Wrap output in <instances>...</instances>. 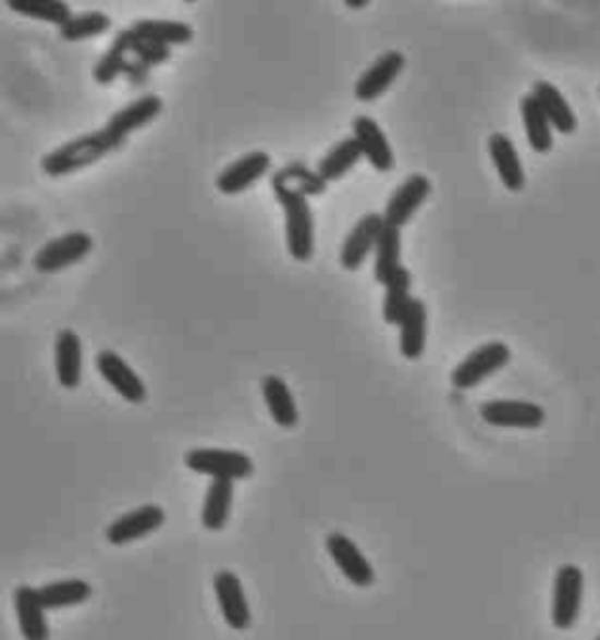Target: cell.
I'll return each mask as SVG.
<instances>
[{
	"label": "cell",
	"mask_w": 600,
	"mask_h": 640,
	"mask_svg": "<svg viewBox=\"0 0 600 640\" xmlns=\"http://www.w3.org/2000/svg\"><path fill=\"white\" fill-rule=\"evenodd\" d=\"M352 132H355V141L362 148V156L371 162L380 174H388L394 170L392 146L374 118L357 115L352 120Z\"/></svg>",
	"instance_id": "17"
},
{
	"label": "cell",
	"mask_w": 600,
	"mask_h": 640,
	"mask_svg": "<svg viewBox=\"0 0 600 640\" xmlns=\"http://www.w3.org/2000/svg\"><path fill=\"white\" fill-rule=\"evenodd\" d=\"M488 152L490 160L495 164L500 174V181L510 193H521L526 188V174H523V164L518 158V150L512 144L510 136L504 134H492L488 139Z\"/></svg>",
	"instance_id": "18"
},
{
	"label": "cell",
	"mask_w": 600,
	"mask_h": 640,
	"mask_svg": "<svg viewBox=\"0 0 600 640\" xmlns=\"http://www.w3.org/2000/svg\"><path fill=\"white\" fill-rule=\"evenodd\" d=\"M272 183H280L301 195H321L327 193V181L317 172H310L303 164H289L286 170H280L272 176Z\"/></svg>",
	"instance_id": "34"
},
{
	"label": "cell",
	"mask_w": 600,
	"mask_h": 640,
	"mask_svg": "<svg viewBox=\"0 0 600 640\" xmlns=\"http://www.w3.org/2000/svg\"><path fill=\"white\" fill-rule=\"evenodd\" d=\"M429 193H432V183L425 174L408 176L388 200V207H384L382 213L384 223L392 227H404L415 217V211L425 205Z\"/></svg>",
	"instance_id": "10"
},
{
	"label": "cell",
	"mask_w": 600,
	"mask_h": 640,
	"mask_svg": "<svg viewBox=\"0 0 600 640\" xmlns=\"http://www.w3.org/2000/svg\"><path fill=\"white\" fill-rule=\"evenodd\" d=\"M235 481L228 479H213L203 507V526L207 530H223L230 509H233V493H235Z\"/></svg>",
	"instance_id": "25"
},
{
	"label": "cell",
	"mask_w": 600,
	"mask_h": 640,
	"mask_svg": "<svg viewBox=\"0 0 600 640\" xmlns=\"http://www.w3.org/2000/svg\"><path fill=\"white\" fill-rule=\"evenodd\" d=\"M327 549L335 566L343 570V575L355 587H371L376 579V570L368 558L362 554V549L352 542L343 532H331L327 538Z\"/></svg>",
	"instance_id": "15"
},
{
	"label": "cell",
	"mask_w": 600,
	"mask_h": 640,
	"mask_svg": "<svg viewBox=\"0 0 600 640\" xmlns=\"http://www.w3.org/2000/svg\"><path fill=\"white\" fill-rule=\"evenodd\" d=\"M384 217L382 213H366L357 221V225L352 227L345 244H343V251H341V266L350 272H355L364 266V261L368 258L376 247H378V239L384 231Z\"/></svg>",
	"instance_id": "7"
},
{
	"label": "cell",
	"mask_w": 600,
	"mask_h": 640,
	"mask_svg": "<svg viewBox=\"0 0 600 640\" xmlns=\"http://www.w3.org/2000/svg\"><path fill=\"white\" fill-rule=\"evenodd\" d=\"M54 359H57V380L66 390H75L83 378V343L78 333L64 329L57 333L54 343Z\"/></svg>",
	"instance_id": "19"
},
{
	"label": "cell",
	"mask_w": 600,
	"mask_h": 640,
	"mask_svg": "<svg viewBox=\"0 0 600 640\" xmlns=\"http://www.w3.org/2000/svg\"><path fill=\"white\" fill-rule=\"evenodd\" d=\"M111 28V17L101 10L95 12H83V14H73V17L59 28L61 38L66 42H78L85 38H97L106 30Z\"/></svg>",
	"instance_id": "32"
},
{
	"label": "cell",
	"mask_w": 600,
	"mask_h": 640,
	"mask_svg": "<svg viewBox=\"0 0 600 640\" xmlns=\"http://www.w3.org/2000/svg\"><path fill=\"white\" fill-rule=\"evenodd\" d=\"M402 355L406 359H420L427 343V305L423 298H411L408 310L402 319Z\"/></svg>",
	"instance_id": "22"
},
{
	"label": "cell",
	"mask_w": 600,
	"mask_h": 640,
	"mask_svg": "<svg viewBox=\"0 0 600 640\" xmlns=\"http://www.w3.org/2000/svg\"><path fill=\"white\" fill-rule=\"evenodd\" d=\"M362 148L355 141V136H350V139L338 141L325 158H321L319 167H317V174L329 181H338L343 179L347 172H352V167H355L362 160Z\"/></svg>",
	"instance_id": "28"
},
{
	"label": "cell",
	"mask_w": 600,
	"mask_h": 640,
	"mask_svg": "<svg viewBox=\"0 0 600 640\" xmlns=\"http://www.w3.org/2000/svg\"><path fill=\"white\" fill-rule=\"evenodd\" d=\"M138 36L172 48V45H186L193 40V28L183 22H167V20H142L132 26Z\"/></svg>",
	"instance_id": "31"
},
{
	"label": "cell",
	"mask_w": 600,
	"mask_h": 640,
	"mask_svg": "<svg viewBox=\"0 0 600 640\" xmlns=\"http://www.w3.org/2000/svg\"><path fill=\"white\" fill-rule=\"evenodd\" d=\"M111 150H118L115 144L111 141V136L103 130L83 134L78 139H73L64 144L61 148L48 152L40 160L42 172L48 176H69L78 170H85V167L99 162L103 156H109Z\"/></svg>",
	"instance_id": "1"
},
{
	"label": "cell",
	"mask_w": 600,
	"mask_h": 640,
	"mask_svg": "<svg viewBox=\"0 0 600 640\" xmlns=\"http://www.w3.org/2000/svg\"><path fill=\"white\" fill-rule=\"evenodd\" d=\"M213 591H217V601L221 613L228 621L230 629L246 631L252 627V610L244 599V589L240 577L233 570H219L213 575Z\"/></svg>",
	"instance_id": "13"
},
{
	"label": "cell",
	"mask_w": 600,
	"mask_h": 640,
	"mask_svg": "<svg viewBox=\"0 0 600 640\" xmlns=\"http://www.w3.org/2000/svg\"><path fill=\"white\" fill-rule=\"evenodd\" d=\"M162 111V99L156 95H146V97H138L136 101H132L125 109L118 111L111 115V120L106 122L103 132L111 136V141L115 144V148H120L122 144L127 141V134L136 132L146 127L148 122L156 120Z\"/></svg>",
	"instance_id": "12"
},
{
	"label": "cell",
	"mask_w": 600,
	"mask_h": 640,
	"mask_svg": "<svg viewBox=\"0 0 600 640\" xmlns=\"http://www.w3.org/2000/svg\"><path fill=\"white\" fill-rule=\"evenodd\" d=\"M97 369L103 376L106 383H109L122 399L130 404H142L146 402L148 390L144 385V380L138 378V373L132 369V366L122 359L113 349H101L97 355Z\"/></svg>",
	"instance_id": "8"
},
{
	"label": "cell",
	"mask_w": 600,
	"mask_h": 640,
	"mask_svg": "<svg viewBox=\"0 0 600 640\" xmlns=\"http://www.w3.org/2000/svg\"><path fill=\"white\" fill-rule=\"evenodd\" d=\"M277 202L286 213V247L296 261H310L315 254V219L307 197L280 183H272Z\"/></svg>",
	"instance_id": "2"
},
{
	"label": "cell",
	"mask_w": 600,
	"mask_h": 640,
	"mask_svg": "<svg viewBox=\"0 0 600 640\" xmlns=\"http://www.w3.org/2000/svg\"><path fill=\"white\" fill-rule=\"evenodd\" d=\"M399 268H402V231L392 225H384L376 247L374 274L380 284H388Z\"/></svg>",
	"instance_id": "26"
},
{
	"label": "cell",
	"mask_w": 600,
	"mask_h": 640,
	"mask_svg": "<svg viewBox=\"0 0 600 640\" xmlns=\"http://www.w3.org/2000/svg\"><path fill=\"white\" fill-rule=\"evenodd\" d=\"M132 54L138 61H144L146 66H158V64H164V61L172 59V50L164 48V45L142 38L136 34V30H134V40H132Z\"/></svg>",
	"instance_id": "35"
},
{
	"label": "cell",
	"mask_w": 600,
	"mask_h": 640,
	"mask_svg": "<svg viewBox=\"0 0 600 640\" xmlns=\"http://www.w3.org/2000/svg\"><path fill=\"white\" fill-rule=\"evenodd\" d=\"M132 40H134V28L120 30V34L115 36L111 50L99 59V64L95 69V81L99 85H111L120 73H125L130 54H132Z\"/></svg>",
	"instance_id": "27"
},
{
	"label": "cell",
	"mask_w": 600,
	"mask_h": 640,
	"mask_svg": "<svg viewBox=\"0 0 600 640\" xmlns=\"http://www.w3.org/2000/svg\"><path fill=\"white\" fill-rule=\"evenodd\" d=\"M8 5L14 12L26 14V17L57 24L59 28L73 17L71 8L66 3H59V0H10Z\"/></svg>",
	"instance_id": "33"
},
{
	"label": "cell",
	"mask_w": 600,
	"mask_h": 640,
	"mask_svg": "<svg viewBox=\"0 0 600 640\" xmlns=\"http://www.w3.org/2000/svg\"><path fill=\"white\" fill-rule=\"evenodd\" d=\"M596 640H600V636H598V638H596Z\"/></svg>",
	"instance_id": "38"
},
{
	"label": "cell",
	"mask_w": 600,
	"mask_h": 640,
	"mask_svg": "<svg viewBox=\"0 0 600 640\" xmlns=\"http://www.w3.org/2000/svg\"><path fill=\"white\" fill-rule=\"evenodd\" d=\"M532 97L540 101L542 111L547 113L551 127L561 134H573L577 130V118L573 113V106L561 95L559 87H553L547 81H537L532 85Z\"/></svg>",
	"instance_id": "21"
},
{
	"label": "cell",
	"mask_w": 600,
	"mask_h": 640,
	"mask_svg": "<svg viewBox=\"0 0 600 640\" xmlns=\"http://www.w3.org/2000/svg\"><path fill=\"white\" fill-rule=\"evenodd\" d=\"M162 524L164 509L160 505H142L115 518V521L106 528V540L115 546L130 544L150 536V532H156Z\"/></svg>",
	"instance_id": "11"
},
{
	"label": "cell",
	"mask_w": 600,
	"mask_h": 640,
	"mask_svg": "<svg viewBox=\"0 0 600 640\" xmlns=\"http://www.w3.org/2000/svg\"><path fill=\"white\" fill-rule=\"evenodd\" d=\"M14 607H17L20 631L26 640H48L50 629L45 621V605L40 601V593L34 587H20L14 591Z\"/></svg>",
	"instance_id": "20"
},
{
	"label": "cell",
	"mask_w": 600,
	"mask_h": 640,
	"mask_svg": "<svg viewBox=\"0 0 600 640\" xmlns=\"http://www.w3.org/2000/svg\"><path fill=\"white\" fill-rule=\"evenodd\" d=\"M264 399L268 404V410L272 420L280 427H296L298 424V406L294 394H291L289 385L280 376H266L264 378Z\"/></svg>",
	"instance_id": "23"
},
{
	"label": "cell",
	"mask_w": 600,
	"mask_h": 640,
	"mask_svg": "<svg viewBox=\"0 0 600 640\" xmlns=\"http://www.w3.org/2000/svg\"><path fill=\"white\" fill-rule=\"evenodd\" d=\"M188 469L211 479L240 481L254 475V460L246 453L225 448H193L186 453Z\"/></svg>",
	"instance_id": "3"
},
{
	"label": "cell",
	"mask_w": 600,
	"mask_h": 640,
	"mask_svg": "<svg viewBox=\"0 0 600 640\" xmlns=\"http://www.w3.org/2000/svg\"><path fill=\"white\" fill-rule=\"evenodd\" d=\"M512 359V349L506 347L500 341H492L486 343L481 347H476L474 353H469L463 361L455 366V371L451 376L453 385L457 390H469L476 387L479 383H483L486 378H490L492 373H498L500 369H504L506 364Z\"/></svg>",
	"instance_id": "4"
},
{
	"label": "cell",
	"mask_w": 600,
	"mask_h": 640,
	"mask_svg": "<svg viewBox=\"0 0 600 640\" xmlns=\"http://www.w3.org/2000/svg\"><path fill=\"white\" fill-rule=\"evenodd\" d=\"M411 303V272L406 268H399L394 278L384 284V303L382 317L388 324H402V319Z\"/></svg>",
	"instance_id": "30"
},
{
	"label": "cell",
	"mask_w": 600,
	"mask_h": 640,
	"mask_svg": "<svg viewBox=\"0 0 600 640\" xmlns=\"http://www.w3.org/2000/svg\"><path fill=\"white\" fill-rule=\"evenodd\" d=\"M481 418L495 427H518V430H537L547 420L544 408L521 399H495L481 406Z\"/></svg>",
	"instance_id": "9"
},
{
	"label": "cell",
	"mask_w": 600,
	"mask_h": 640,
	"mask_svg": "<svg viewBox=\"0 0 600 640\" xmlns=\"http://www.w3.org/2000/svg\"><path fill=\"white\" fill-rule=\"evenodd\" d=\"M406 57L399 50H390L376 59V64L362 73V78L355 85V97L362 103H371L384 91L392 87V83L399 78V73L404 71Z\"/></svg>",
	"instance_id": "14"
},
{
	"label": "cell",
	"mask_w": 600,
	"mask_h": 640,
	"mask_svg": "<svg viewBox=\"0 0 600 640\" xmlns=\"http://www.w3.org/2000/svg\"><path fill=\"white\" fill-rule=\"evenodd\" d=\"M581 591L584 575L577 566H561L553 579V603H551V621L553 627L567 631L573 629L581 610Z\"/></svg>",
	"instance_id": "6"
},
{
	"label": "cell",
	"mask_w": 600,
	"mask_h": 640,
	"mask_svg": "<svg viewBox=\"0 0 600 640\" xmlns=\"http://www.w3.org/2000/svg\"><path fill=\"white\" fill-rule=\"evenodd\" d=\"M38 593L45 610H59L85 603L91 596V587L85 579H61V582L45 584Z\"/></svg>",
	"instance_id": "29"
},
{
	"label": "cell",
	"mask_w": 600,
	"mask_h": 640,
	"mask_svg": "<svg viewBox=\"0 0 600 640\" xmlns=\"http://www.w3.org/2000/svg\"><path fill=\"white\" fill-rule=\"evenodd\" d=\"M270 156L266 150H254L246 152L244 158L233 162L219 174L217 188L223 195H240L246 188H252L258 179H264L270 172Z\"/></svg>",
	"instance_id": "16"
},
{
	"label": "cell",
	"mask_w": 600,
	"mask_h": 640,
	"mask_svg": "<svg viewBox=\"0 0 600 640\" xmlns=\"http://www.w3.org/2000/svg\"><path fill=\"white\" fill-rule=\"evenodd\" d=\"M91 249H95V239H91V235L83 231H73L42 244L38 254L34 256V268L45 274L66 270L75 263H81Z\"/></svg>",
	"instance_id": "5"
},
{
	"label": "cell",
	"mask_w": 600,
	"mask_h": 640,
	"mask_svg": "<svg viewBox=\"0 0 600 640\" xmlns=\"http://www.w3.org/2000/svg\"><path fill=\"white\" fill-rule=\"evenodd\" d=\"M521 118H523V127H526L530 148L535 152H540V156H547L553 146L551 122L547 113L542 111L540 101H537L532 95H526L521 99Z\"/></svg>",
	"instance_id": "24"
},
{
	"label": "cell",
	"mask_w": 600,
	"mask_h": 640,
	"mask_svg": "<svg viewBox=\"0 0 600 640\" xmlns=\"http://www.w3.org/2000/svg\"><path fill=\"white\" fill-rule=\"evenodd\" d=\"M345 5H347V8H352V10H359V8L368 5V0H347Z\"/></svg>",
	"instance_id": "37"
},
{
	"label": "cell",
	"mask_w": 600,
	"mask_h": 640,
	"mask_svg": "<svg viewBox=\"0 0 600 640\" xmlns=\"http://www.w3.org/2000/svg\"><path fill=\"white\" fill-rule=\"evenodd\" d=\"M125 75H127L132 85H146V83H148V75H150V66H146L144 61H138V59L134 57V61H132V59L127 61Z\"/></svg>",
	"instance_id": "36"
}]
</instances>
